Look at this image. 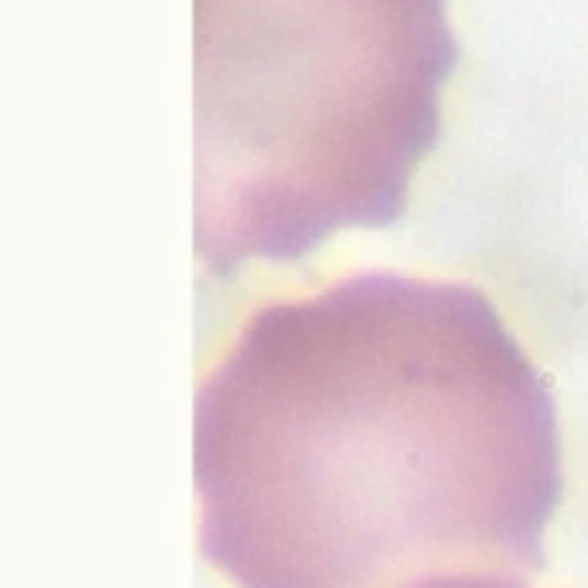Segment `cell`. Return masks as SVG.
I'll return each mask as SVG.
<instances>
[{"mask_svg": "<svg viewBox=\"0 0 588 588\" xmlns=\"http://www.w3.org/2000/svg\"><path fill=\"white\" fill-rule=\"evenodd\" d=\"M448 0H193V251L297 262L389 227L440 138Z\"/></svg>", "mask_w": 588, "mask_h": 588, "instance_id": "obj_2", "label": "cell"}, {"mask_svg": "<svg viewBox=\"0 0 588 588\" xmlns=\"http://www.w3.org/2000/svg\"><path fill=\"white\" fill-rule=\"evenodd\" d=\"M190 424L197 548L230 588L543 568L558 406L475 286L354 272L268 300L203 372Z\"/></svg>", "mask_w": 588, "mask_h": 588, "instance_id": "obj_1", "label": "cell"}, {"mask_svg": "<svg viewBox=\"0 0 588 588\" xmlns=\"http://www.w3.org/2000/svg\"><path fill=\"white\" fill-rule=\"evenodd\" d=\"M406 588H530L527 578H506V575H434L420 578Z\"/></svg>", "mask_w": 588, "mask_h": 588, "instance_id": "obj_3", "label": "cell"}]
</instances>
